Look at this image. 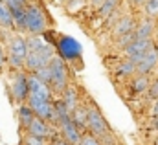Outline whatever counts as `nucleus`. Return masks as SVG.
Segmentation results:
<instances>
[{"mask_svg":"<svg viewBox=\"0 0 158 145\" xmlns=\"http://www.w3.org/2000/svg\"><path fill=\"white\" fill-rule=\"evenodd\" d=\"M86 129L101 142V143H105V142H109V140H112V136H110V130H109V125H107V121H105V118L101 116V112L96 109V107H92V109H86Z\"/></svg>","mask_w":158,"mask_h":145,"instance_id":"1","label":"nucleus"},{"mask_svg":"<svg viewBox=\"0 0 158 145\" xmlns=\"http://www.w3.org/2000/svg\"><path fill=\"white\" fill-rule=\"evenodd\" d=\"M48 68L52 72V81H50V86L53 88V92L57 94H63V90L66 88L68 85V70H66V64L64 61L57 55H53L48 63Z\"/></svg>","mask_w":158,"mask_h":145,"instance_id":"2","label":"nucleus"},{"mask_svg":"<svg viewBox=\"0 0 158 145\" xmlns=\"http://www.w3.org/2000/svg\"><path fill=\"white\" fill-rule=\"evenodd\" d=\"M26 31L30 35H42L46 31V15L39 6H26Z\"/></svg>","mask_w":158,"mask_h":145,"instance_id":"3","label":"nucleus"},{"mask_svg":"<svg viewBox=\"0 0 158 145\" xmlns=\"http://www.w3.org/2000/svg\"><path fill=\"white\" fill-rule=\"evenodd\" d=\"M26 55H28L26 39L20 35H15L9 40V46H7V61L11 63L13 68H22Z\"/></svg>","mask_w":158,"mask_h":145,"instance_id":"4","label":"nucleus"},{"mask_svg":"<svg viewBox=\"0 0 158 145\" xmlns=\"http://www.w3.org/2000/svg\"><path fill=\"white\" fill-rule=\"evenodd\" d=\"M52 57H53V48H52V44H46L39 52H28V55L24 59V68L33 73L42 66H48Z\"/></svg>","mask_w":158,"mask_h":145,"instance_id":"5","label":"nucleus"},{"mask_svg":"<svg viewBox=\"0 0 158 145\" xmlns=\"http://www.w3.org/2000/svg\"><path fill=\"white\" fill-rule=\"evenodd\" d=\"M55 46H57V53L63 61H76L81 57V52H83L81 44L74 37H61L55 42Z\"/></svg>","mask_w":158,"mask_h":145,"instance_id":"6","label":"nucleus"},{"mask_svg":"<svg viewBox=\"0 0 158 145\" xmlns=\"http://www.w3.org/2000/svg\"><path fill=\"white\" fill-rule=\"evenodd\" d=\"M155 46V42L151 40V39H134L129 46H125L123 50H125V53L129 55V61L131 63H134V64H138L140 63V59L143 57V53L149 50V48H153Z\"/></svg>","mask_w":158,"mask_h":145,"instance_id":"7","label":"nucleus"},{"mask_svg":"<svg viewBox=\"0 0 158 145\" xmlns=\"http://www.w3.org/2000/svg\"><path fill=\"white\" fill-rule=\"evenodd\" d=\"M28 94H30V90H28V77L24 73H19L13 79V83H11V96H13L15 101L22 103V101H26Z\"/></svg>","mask_w":158,"mask_h":145,"instance_id":"8","label":"nucleus"},{"mask_svg":"<svg viewBox=\"0 0 158 145\" xmlns=\"http://www.w3.org/2000/svg\"><path fill=\"white\" fill-rule=\"evenodd\" d=\"M156 64H158L156 52H155V48H149V50L143 53V57L140 59V63L136 64V72L147 75V73H151L153 70H155V66H156Z\"/></svg>","mask_w":158,"mask_h":145,"instance_id":"9","label":"nucleus"},{"mask_svg":"<svg viewBox=\"0 0 158 145\" xmlns=\"http://www.w3.org/2000/svg\"><path fill=\"white\" fill-rule=\"evenodd\" d=\"M28 90L30 94L42 97V99H52V92H50V86H46L44 83H40L35 75H30L28 77Z\"/></svg>","mask_w":158,"mask_h":145,"instance_id":"10","label":"nucleus"},{"mask_svg":"<svg viewBox=\"0 0 158 145\" xmlns=\"http://www.w3.org/2000/svg\"><path fill=\"white\" fill-rule=\"evenodd\" d=\"M26 130H28V134L30 136H39V138H46V136H50V127H48V123L44 121V119H40V118H33L31 121H30V125L26 127Z\"/></svg>","mask_w":158,"mask_h":145,"instance_id":"11","label":"nucleus"},{"mask_svg":"<svg viewBox=\"0 0 158 145\" xmlns=\"http://www.w3.org/2000/svg\"><path fill=\"white\" fill-rule=\"evenodd\" d=\"M61 130H63V138H64L66 142H70L72 145H77L79 138H81V130L72 123V119L66 121V123H63V125H61Z\"/></svg>","mask_w":158,"mask_h":145,"instance_id":"12","label":"nucleus"},{"mask_svg":"<svg viewBox=\"0 0 158 145\" xmlns=\"http://www.w3.org/2000/svg\"><path fill=\"white\" fill-rule=\"evenodd\" d=\"M61 99H63V103L66 105L68 112H72V110L79 105V97H77L76 86H68V85H66V88L63 90V97H61Z\"/></svg>","mask_w":158,"mask_h":145,"instance_id":"13","label":"nucleus"},{"mask_svg":"<svg viewBox=\"0 0 158 145\" xmlns=\"http://www.w3.org/2000/svg\"><path fill=\"white\" fill-rule=\"evenodd\" d=\"M70 119H72V123L77 127L79 130H85L86 129V109L77 105L76 109L70 112Z\"/></svg>","mask_w":158,"mask_h":145,"instance_id":"14","label":"nucleus"},{"mask_svg":"<svg viewBox=\"0 0 158 145\" xmlns=\"http://www.w3.org/2000/svg\"><path fill=\"white\" fill-rule=\"evenodd\" d=\"M53 103V112H55V123L63 125L66 121H70V112L66 109V105L63 103V99H57V101H52Z\"/></svg>","mask_w":158,"mask_h":145,"instance_id":"15","label":"nucleus"},{"mask_svg":"<svg viewBox=\"0 0 158 145\" xmlns=\"http://www.w3.org/2000/svg\"><path fill=\"white\" fill-rule=\"evenodd\" d=\"M131 31H134V20L131 17H121L114 26V35L119 37L125 33H131Z\"/></svg>","mask_w":158,"mask_h":145,"instance_id":"16","label":"nucleus"},{"mask_svg":"<svg viewBox=\"0 0 158 145\" xmlns=\"http://www.w3.org/2000/svg\"><path fill=\"white\" fill-rule=\"evenodd\" d=\"M153 30H155V24L147 19V20H143L138 28H134V39H151L153 35Z\"/></svg>","mask_w":158,"mask_h":145,"instance_id":"17","label":"nucleus"},{"mask_svg":"<svg viewBox=\"0 0 158 145\" xmlns=\"http://www.w3.org/2000/svg\"><path fill=\"white\" fill-rule=\"evenodd\" d=\"M116 6H118V0H103V2L98 6V15H99L101 19H107V17H110V15L114 13Z\"/></svg>","mask_w":158,"mask_h":145,"instance_id":"18","label":"nucleus"},{"mask_svg":"<svg viewBox=\"0 0 158 145\" xmlns=\"http://www.w3.org/2000/svg\"><path fill=\"white\" fill-rule=\"evenodd\" d=\"M26 7V6H24ZM19 7V9H11V17H13V26H17L19 30H26V9Z\"/></svg>","mask_w":158,"mask_h":145,"instance_id":"19","label":"nucleus"},{"mask_svg":"<svg viewBox=\"0 0 158 145\" xmlns=\"http://www.w3.org/2000/svg\"><path fill=\"white\" fill-rule=\"evenodd\" d=\"M0 26L2 28H13V17H11V11L6 4H2L0 0Z\"/></svg>","mask_w":158,"mask_h":145,"instance_id":"20","label":"nucleus"},{"mask_svg":"<svg viewBox=\"0 0 158 145\" xmlns=\"http://www.w3.org/2000/svg\"><path fill=\"white\" fill-rule=\"evenodd\" d=\"M149 77L147 75H143V73H138L136 75V79L132 81V90L134 92H138V94H142V92H145L147 90V86H149Z\"/></svg>","mask_w":158,"mask_h":145,"instance_id":"21","label":"nucleus"},{"mask_svg":"<svg viewBox=\"0 0 158 145\" xmlns=\"http://www.w3.org/2000/svg\"><path fill=\"white\" fill-rule=\"evenodd\" d=\"M19 118H20L22 127H28V125H30V121L35 118V114H33V110L30 109L28 105H22V107L19 109Z\"/></svg>","mask_w":158,"mask_h":145,"instance_id":"22","label":"nucleus"},{"mask_svg":"<svg viewBox=\"0 0 158 145\" xmlns=\"http://www.w3.org/2000/svg\"><path fill=\"white\" fill-rule=\"evenodd\" d=\"M136 73V64L131 63V61H125L118 70H116V75L118 77H129V75H134Z\"/></svg>","mask_w":158,"mask_h":145,"instance_id":"23","label":"nucleus"},{"mask_svg":"<svg viewBox=\"0 0 158 145\" xmlns=\"http://www.w3.org/2000/svg\"><path fill=\"white\" fill-rule=\"evenodd\" d=\"M33 75L39 79L40 83H44L46 86H50V81H52V72H50V68H48V66H42V68H39V70H35V72H33Z\"/></svg>","mask_w":158,"mask_h":145,"instance_id":"24","label":"nucleus"},{"mask_svg":"<svg viewBox=\"0 0 158 145\" xmlns=\"http://www.w3.org/2000/svg\"><path fill=\"white\" fill-rule=\"evenodd\" d=\"M145 13L149 17H156L158 15V0H145Z\"/></svg>","mask_w":158,"mask_h":145,"instance_id":"25","label":"nucleus"},{"mask_svg":"<svg viewBox=\"0 0 158 145\" xmlns=\"http://www.w3.org/2000/svg\"><path fill=\"white\" fill-rule=\"evenodd\" d=\"M77 145H101V142H99L94 134H85V136L79 138Z\"/></svg>","mask_w":158,"mask_h":145,"instance_id":"26","label":"nucleus"},{"mask_svg":"<svg viewBox=\"0 0 158 145\" xmlns=\"http://www.w3.org/2000/svg\"><path fill=\"white\" fill-rule=\"evenodd\" d=\"M145 92H147V96H149V99H151V101H155V99H156V97H158V79H155L153 83H149V86H147V90H145Z\"/></svg>","mask_w":158,"mask_h":145,"instance_id":"27","label":"nucleus"},{"mask_svg":"<svg viewBox=\"0 0 158 145\" xmlns=\"http://www.w3.org/2000/svg\"><path fill=\"white\" fill-rule=\"evenodd\" d=\"M132 40H134V33H132V31H131V33H125V35H119L118 37V46L119 48H125V46H129Z\"/></svg>","mask_w":158,"mask_h":145,"instance_id":"28","label":"nucleus"},{"mask_svg":"<svg viewBox=\"0 0 158 145\" xmlns=\"http://www.w3.org/2000/svg\"><path fill=\"white\" fill-rule=\"evenodd\" d=\"M24 145H46L44 143V138H39V136H26L24 140Z\"/></svg>","mask_w":158,"mask_h":145,"instance_id":"29","label":"nucleus"},{"mask_svg":"<svg viewBox=\"0 0 158 145\" xmlns=\"http://www.w3.org/2000/svg\"><path fill=\"white\" fill-rule=\"evenodd\" d=\"M6 6L11 9H19V7H24L26 6V0H6Z\"/></svg>","mask_w":158,"mask_h":145,"instance_id":"30","label":"nucleus"},{"mask_svg":"<svg viewBox=\"0 0 158 145\" xmlns=\"http://www.w3.org/2000/svg\"><path fill=\"white\" fill-rule=\"evenodd\" d=\"M53 145H72V143H70V142H66L64 138H57V140L53 142Z\"/></svg>","mask_w":158,"mask_h":145,"instance_id":"31","label":"nucleus"},{"mask_svg":"<svg viewBox=\"0 0 158 145\" xmlns=\"http://www.w3.org/2000/svg\"><path fill=\"white\" fill-rule=\"evenodd\" d=\"M6 64V55H4V52H2V46H0V70H2V66Z\"/></svg>","mask_w":158,"mask_h":145,"instance_id":"32","label":"nucleus"},{"mask_svg":"<svg viewBox=\"0 0 158 145\" xmlns=\"http://www.w3.org/2000/svg\"><path fill=\"white\" fill-rule=\"evenodd\" d=\"M129 2H131L132 6H143V4H145V0H129Z\"/></svg>","mask_w":158,"mask_h":145,"instance_id":"33","label":"nucleus"},{"mask_svg":"<svg viewBox=\"0 0 158 145\" xmlns=\"http://www.w3.org/2000/svg\"><path fill=\"white\" fill-rule=\"evenodd\" d=\"M153 116H158V97L155 99V107H153Z\"/></svg>","mask_w":158,"mask_h":145,"instance_id":"34","label":"nucleus"},{"mask_svg":"<svg viewBox=\"0 0 158 145\" xmlns=\"http://www.w3.org/2000/svg\"><path fill=\"white\" fill-rule=\"evenodd\" d=\"M101 145H118L114 140H109V142H105V143H101Z\"/></svg>","mask_w":158,"mask_h":145,"instance_id":"35","label":"nucleus"},{"mask_svg":"<svg viewBox=\"0 0 158 145\" xmlns=\"http://www.w3.org/2000/svg\"><path fill=\"white\" fill-rule=\"evenodd\" d=\"M101 2H103V0H92V4H94V6H96V7H98V6H99V4H101Z\"/></svg>","mask_w":158,"mask_h":145,"instance_id":"36","label":"nucleus"},{"mask_svg":"<svg viewBox=\"0 0 158 145\" xmlns=\"http://www.w3.org/2000/svg\"><path fill=\"white\" fill-rule=\"evenodd\" d=\"M155 129H158V116H155Z\"/></svg>","mask_w":158,"mask_h":145,"instance_id":"37","label":"nucleus"},{"mask_svg":"<svg viewBox=\"0 0 158 145\" xmlns=\"http://www.w3.org/2000/svg\"><path fill=\"white\" fill-rule=\"evenodd\" d=\"M155 48V52H156V57H158V42H156V46H153Z\"/></svg>","mask_w":158,"mask_h":145,"instance_id":"38","label":"nucleus"},{"mask_svg":"<svg viewBox=\"0 0 158 145\" xmlns=\"http://www.w3.org/2000/svg\"><path fill=\"white\" fill-rule=\"evenodd\" d=\"M155 145H158V138H156V140H155Z\"/></svg>","mask_w":158,"mask_h":145,"instance_id":"39","label":"nucleus"}]
</instances>
